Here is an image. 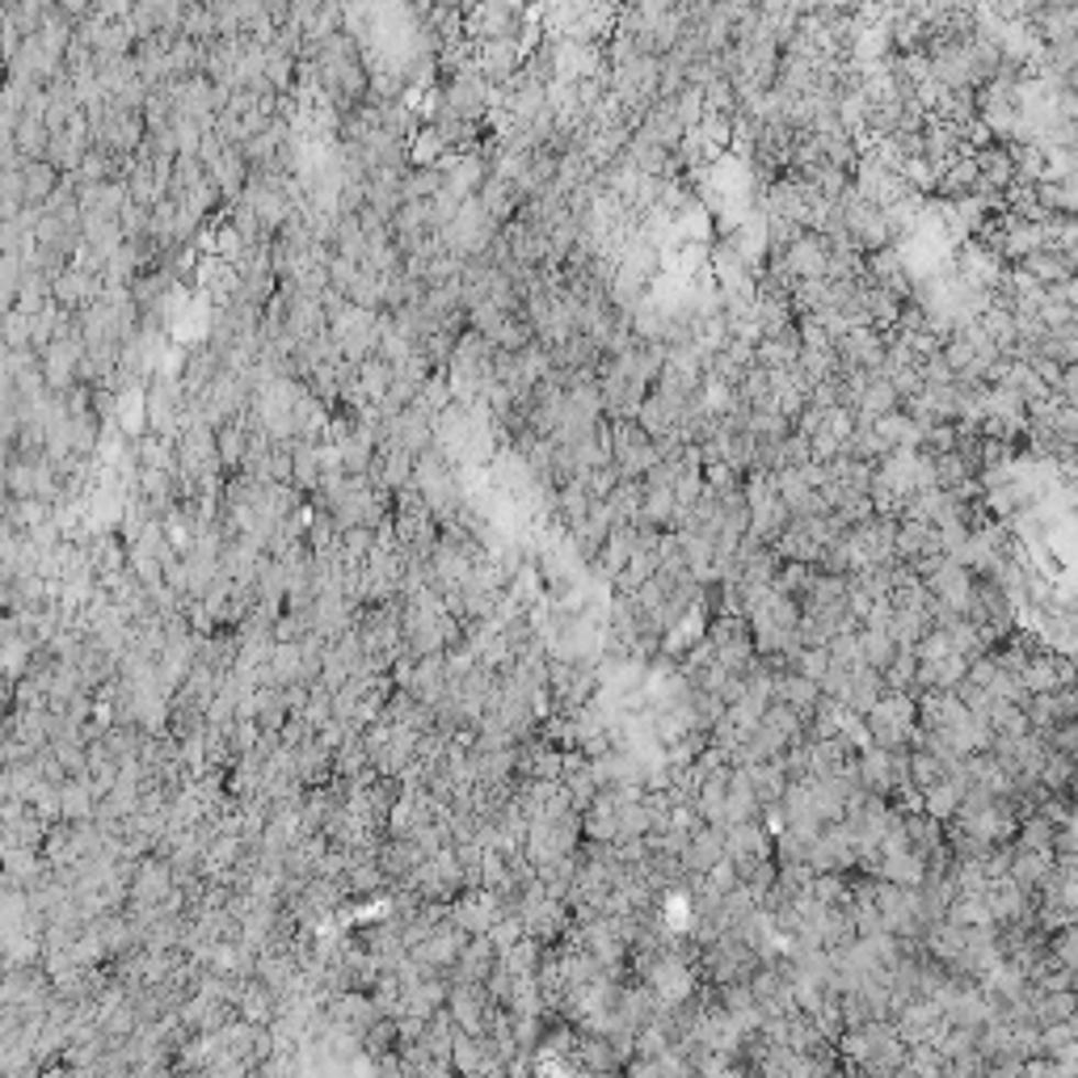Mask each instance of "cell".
<instances>
[{
	"instance_id": "obj_2",
	"label": "cell",
	"mask_w": 1078,
	"mask_h": 1078,
	"mask_svg": "<svg viewBox=\"0 0 1078 1078\" xmlns=\"http://www.w3.org/2000/svg\"><path fill=\"white\" fill-rule=\"evenodd\" d=\"M493 236H498V224L485 215V207H480V202H464V207H459V215H455V224H452V249L485 253L489 245H493Z\"/></svg>"
},
{
	"instance_id": "obj_1",
	"label": "cell",
	"mask_w": 1078,
	"mask_h": 1078,
	"mask_svg": "<svg viewBox=\"0 0 1078 1078\" xmlns=\"http://www.w3.org/2000/svg\"><path fill=\"white\" fill-rule=\"evenodd\" d=\"M838 354V376H852V371H877L885 363V333L877 329H852L834 342Z\"/></svg>"
},
{
	"instance_id": "obj_4",
	"label": "cell",
	"mask_w": 1078,
	"mask_h": 1078,
	"mask_svg": "<svg viewBox=\"0 0 1078 1078\" xmlns=\"http://www.w3.org/2000/svg\"><path fill=\"white\" fill-rule=\"evenodd\" d=\"M636 131H641L645 140H653L662 152H670V156H675V148L682 144V135H687L682 123L675 119V110H670V101H653L649 110H645V119L636 123Z\"/></svg>"
},
{
	"instance_id": "obj_6",
	"label": "cell",
	"mask_w": 1078,
	"mask_h": 1078,
	"mask_svg": "<svg viewBox=\"0 0 1078 1078\" xmlns=\"http://www.w3.org/2000/svg\"><path fill=\"white\" fill-rule=\"evenodd\" d=\"M641 498H645V489H641V480H624L602 498L607 510L615 514V523H641Z\"/></svg>"
},
{
	"instance_id": "obj_3",
	"label": "cell",
	"mask_w": 1078,
	"mask_h": 1078,
	"mask_svg": "<svg viewBox=\"0 0 1078 1078\" xmlns=\"http://www.w3.org/2000/svg\"><path fill=\"white\" fill-rule=\"evenodd\" d=\"M779 262H784V270L797 278V282H804V278H826V262H830L826 236H822V232H809V227H804L801 241H797L792 249L784 253Z\"/></svg>"
},
{
	"instance_id": "obj_5",
	"label": "cell",
	"mask_w": 1078,
	"mask_h": 1078,
	"mask_svg": "<svg viewBox=\"0 0 1078 1078\" xmlns=\"http://www.w3.org/2000/svg\"><path fill=\"white\" fill-rule=\"evenodd\" d=\"M855 645H859V662H864L868 670H877V675L898 657V645H893V636H889L885 627H859V632H855Z\"/></svg>"
}]
</instances>
